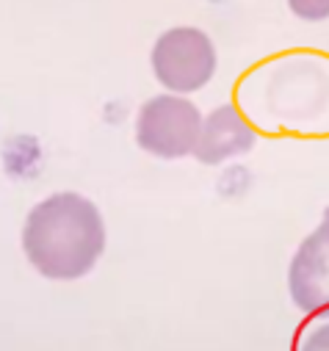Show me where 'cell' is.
<instances>
[{
	"mask_svg": "<svg viewBox=\"0 0 329 351\" xmlns=\"http://www.w3.org/2000/svg\"><path fill=\"white\" fill-rule=\"evenodd\" d=\"M106 249L97 205L75 191H58L31 208L23 224V252L31 266L56 282L86 277Z\"/></svg>",
	"mask_w": 329,
	"mask_h": 351,
	"instance_id": "obj_1",
	"label": "cell"
},
{
	"mask_svg": "<svg viewBox=\"0 0 329 351\" xmlns=\"http://www.w3.org/2000/svg\"><path fill=\"white\" fill-rule=\"evenodd\" d=\"M246 86V83H243ZM246 89H258L255 117L271 128L310 136L329 133V61L321 56H285L258 69Z\"/></svg>",
	"mask_w": 329,
	"mask_h": 351,
	"instance_id": "obj_2",
	"label": "cell"
},
{
	"mask_svg": "<svg viewBox=\"0 0 329 351\" xmlns=\"http://www.w3.org/2000/svg\"><path fill=\"white\" fill-rule=\"evenodd\" d=\"M149 64L155 77L172 95L197 92L216 72V47L199 28L180 25L160 34L152 45Z\"/></svg>",
	"mask_w": 329,
	"mask_h": 351,
	"instance_id": "obj_3",
	"label": "cell"
},
{
	"mask_svg": "<svg viewBox=\"0 0 329 351\" xmlns=\"http://www.w3.org/2000/svg\"><path fill=\"white\" fill-rule=\"evenodd\" d=\"M202 130V114L183 95L149 97L136 117V141L144 152L175 160L191 155Z\"/></svg>",
	"mask_w": 329,
	"mask_h": 351,
	"instance_id": "obj_4",
	"label": "cell"
},
{
	"mask_svg": "<svg viewBox=\"0 0 329 351\" xmlns=\"http://www.w3.org/2000/svg\"><path fill=\"white\" fill-rule=\"evenodd\" d=\"M288 291L302 313L329 315V208L291 257Z\"/></svg>",
	"mask_w": 329,
	"mask_h": 351,
	"instance_id": "obj_5",
	"label": "cell"
},
{
	"mask_svg": "<svg viewBox=\"0 0 329 351\" xmlns=\"http://www.w3.org/2000/svg\"><path fill=\"white\" fill-rule=\"evenodd\" d=\"M255 141H258V133L246 122V117L235 111L232 106H221L202 119L194 155L202 163H221V160L249 152Z\"/></svg>",
	"mask_w": 329,
	"mask_h": 351,
	"instance_id": "obj_6",
	"label": "cell"
},
{
	"mask_svg": "<svg viewBox=\"0 0 329 351\" xmlns=\"http://www.w3.org/2000/svg\"><path fill=\"white\" fill-rule=\"evenodd\" d=\"M293 351H329V315H318L315 321H310L299 332Z\"/></svg>",
	"mask_w": 329,
	"mask_h": 351,
	"instance_id": "obj_7",
	"label": "cell"
},
{
	"mask_svg": "<svg viewBox=\"0 0 329 351\" xmlns=\"http://www.w3.org/2000/svg\"><path fill=\"white\" fill-rule=\"evenodd\" d=\"M288 9L304 23L329 20V0H288Z\"/></svg>",
	"mask_w": 329,
	"mask_h": 351,
	"instance_id": "obj_8",
	"label": "cell"
}]
</instances>
